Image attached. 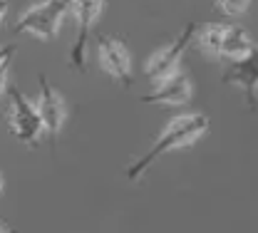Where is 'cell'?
I'll return each instance as SVG.
<instances>
[{
    "mask_svg": "<svg viewBox=\"0 0 258 233\" xmlns=\"http://www.w3.org/2000/svg\"><path fill=\"white\" fill-rule=\"evenodd\" d=\"M67 15L70 0H37L18 15L13 30L18 35H30L42 42H50L60 35Z\"/></svg>",
    "mask_w": 258,
    "mask_h": 233,
    "instance_id": "obj_2",
    "label": "cell"
},
{
    "mask_svg": "<svg viewBox=\"0 0 258 233\" xmlns=\"http://www.w3.org/2000/svg\"><path fill=\"white\" fill-rule=\"evenodd\" d=\"M8 0H0V28H3V23H5V18H8Z\"/></svg>",
    "mask_w": 258,
    "mask_h": 233,
    "instance_id": "obj_14",
    "label": "cell"
},
{
    "mask_svg": "<svg viewBox=\"0 0 258 233\" xmlns=\"http://www.w3.org/2000/svg\"><path fill=\"white\" fill-rule=\"evenodd\" d=\"M194 97V85L191 77L181 69L166 74L154 82V90L147 92L142 102L144 104H157V107H184Z\"/></svg>",
    "mask_w": 258,
    "mask_h": 233,
    "instance_id": "obj_10",
    "label": "cell"
},
{
    "mask_svg": "<svg viewBox=\"0 0 258 233\" xmlns=\"http://www.w3.org/2000/svg\"><path fill=\"white\" fill-rule=\"evenodd\" d=\"M199 37V47L219 60H238L241 55H246L253 47V37L246 28L241 25H231V23H206L196 30Z\"/></svg>",
    "mask_w": 258,
    "mask_h": 233,
    "instance_id": "obj_3",
    "label": "cell"
},
{
    "mask_svg": "<svg viewBox=\"0 0 258 233\" xmlns=\"http://www.w3.org/2000/svg\"><path fill=\"white\" fill-rule=\"evenodd\" d=\"M8 114H5V122H8V132L13 134L20 144L25 146H37L45 127H42V119H40V112H37V104L15 85H8Z\"/></svg>",
    "mask_w": 258,
    "mask_h": 233,
    "instance_id": "obj_4",
    "label": "cell"
},
{
    "mask_svg": "<svg viewBox=\"0 0 258 233\" xmlns=\"http://www.w3.org/2000/svg\"><path fill=\"white\" fill-rule=\"evenodd\" d=\"M15 57V45H0V65Z\"/></svg>",
    "mask_w": 258,
    "mask_h": 233,
    "instance_id": "obj_13",
    "label": "cell"
},
{
    "mask_svg": "<svg viewBox=\"0 0 258 233\" xmlns=\"http://www.w3.org/2000/svg\"><path fill=\"white\" fill-rule=\"evenodd\" d=\"M206 132H209V117L201 114V112H186V114H179V117L169 119L161 127V132L157 134V139L152 141V146L127 169V179L129 181L142 179L157 159H161L164 154L176 151V149L191 146L194 141L201 139Z\"/></svg>",
    "mask_w": 258,
    "mask_h": 233,
    "instance_id": "obj_1",
    "label": "cell"
},
{
    "mask_svg": "<svg viewBox=\"0 0 258 233\" xmlns=\"http://www.w3.org/2000/svg\"><path fill=\"white\" fill-rule=\"evenodd\" d=\"M221 85H233L243 92L246 107L251 112L258 109V45H253L238 60H231L221 74Z\"/></svg>",
    "mask_w": 258,
    "mask_h": 233,
    "instance_id": "obj_8",
    "label": "cell"
},
{
    "mask_svg": "<svg viewBox=\"0 0 258 233\" xmlns=\"http://www.w3.org/2000/svg\"><path fill=\"white\" fill-rule=\"evenodd\" d=\"M10 65H13V60L0 65V97L8 92V85H10Z\"/></svg>",
    "mask_w": 258,
    "mask_h": 233,
    "instance_id": "obj_12",
    "label": "cell"
},
{
    "mask_svg": "<svg viewBox=\"0 0 258 233\" xmlns=\"http://www.w3.org/2000/svg\"><path fill=\"white\" fill-rule=\"evenodd\" d=\"M35 104H37V112H40V119H42V127H45V136L55 144L64 129V122H67V102L47 82L45 74H40V92H37Z\"/></svg>",
    "mask_w": 258,
    "mask_h": 233,
    "instance_id": "obj_9",
    "label": "cell"
},
{
    "mask_svg": "<svg viewBox=\"0 0 258 233\" xmlns=\"http://www.w3.org/2000/svg\"><path fill=\"white\" fill-rule=\"evenodd\" d=\"M196 30H199V25H196V23H189L171 42H166L157 52H152L149 60H147V65H144V77H147L149 82H157L161 77H166V74L181 69V60H184L186 50L191 47L194 37H196Z\"/></svg>",
    "mask_w": 258,
    "mask_h": 233,
    "instance_id": "obj_6",
    "label": "cell"
},
{
    "mask_svg": "<svg viewBox=\"0 0 258 233\" xmlns=\"http://www.w3.org/2000/svg\"><path fill=\"white\" fill-rule=\"evenodd\" d=\"M97 62L109 80H114L122 87H132V82H134L132 52L124 40H119L114 35H99L97 37Z\"/></svg>",
    "mask_w": 258,
    "mask_h": 233,
    "instance_id": "obj_7",
    "label": "cell"
},
{
    "mask_svg": "<svg viewBox=\"0 0 258 233\" xmlns=\"http://www.w3.org/2000/svg\"><path fill=\"white\" fill-rule=\"evenodd\" d=\"M102 13H104V0H70V15L75 18L77 35H75V42H72V47H70L67 62H70L72 69H77V72H85L90 35L95 30V25L99 23Z\"/></svg>",
    "mask_w": 258,
    "mask_h": 233,
    "instance_id": "obj_5",
    "label": "cell"
},
{
    "mask_svg": "<svg viewBox=\"0 0 258 233\" xmlns=\"http://www.w3.org/2000/svg\"><path fill=\"white\" fill-rule=\"evenodd\" d=\"M3 231H8V226H3V223H0V233H3Z\"/></svg>",
    "mask_w": 258,
    "mask_h": 233,
    "instance_id": "obj_16",
    "label": "cell"
},
{
    "mask_svg": "<svg viewBox=\"0 0 258 233\" xmlns=\"http://www.w3.org/2000/svg\"><path fill=\"white\" fill-rule=\"evenodd\" d=\"M251 0H214V8L224 15V18H238L248 10Z\"/></svg>",
    "mask_w": 258,
    "mask_h": 233,
    "instance_id": "obj_11",
    "label": "cell"
},
{
    "mask_svg": "<svg viewBox=\"0 0 258 233\" xmlns=\"http://www.w3.org/2000/svg\"><path fill=\"white\" fill-rule=\"evenodd\" d=\"M3 189H5V176H3V171H0V194H3Z\"/></svg>",
    "mask_w": 258,
    "mask_h": 233,
    "instance_id": "obj_15",
    "label": "cell"
}]
</instances>
